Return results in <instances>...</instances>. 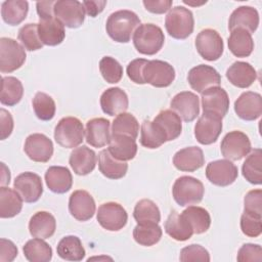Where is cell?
Listing matches in <instances>:
<instances>
[{
    "mask_svg": "<svg viewBox=\"0 0 262 262\" xmlns=\"http://www.w3.org/2000/svg\"><path fill=\"white\" fill-rule=\"evenodd\" d=\"M202 94V106L206 113H213L223 118L229 108V97L227 92L219 87H211Z\"/></svg>",
    "mask_w": 262,
    "mask_h": 262,
    "instance_id": "ffe728a7",
    "label": "cell"
},
{
    "mask_svg": "<svg viewBox=\"0 0 262 262\" xmlns=\"http://www.w3.org/2000/svg\"><path fill=\"white\" fill-rule=\"evenodd\" d=\"M262 151L255 148L245 160L242 172L246 180L252 184L260 185L262 183Z\"/></svg>",
    "mask_w": 262,
    "mask_h": 262,
    "instance_id": "60d3db41",
    "label": "cell"
},
{
    "mask_svg": "<svg viewBox=\"0 0 262 262\" xmlns=\"http://www.w3.org/2000/svg\"><path fill=\"white\" fill-rule=\"evenodd\" d=\"M10 182V172L4 163H1V186L8 185Z\"/></svg>",
    "mask_w": 262,
    "mask_h": 262,
    "instance_id": "94428289",
    "label": "cell"
},
{
    "mask_svg": "<svg viewBox=\"0 0 262 262\" xmlns=\"http://www.w3.org/2000/svg\"><path fill=\"white\" fill-rule=\"evenodd\" d=\"M244 212L262 216V190H250L244 199Z\"/></svg>",
    "mask_w": 262,
    "mask_h": 262,
    "instance_id": "816d5d0a",
    "label": "cell"
},
{
    "mask_svg": "<svg viewBox=\"0 0 262 262\" xmlns=\"http://www.w3.org/2000/svg\"><path fill=\"white\" fill-rule=\"evenodd\" d=\"M82 4L84 6L85 12L89 16L95 17L100 12H102V10L106 5V1L105 0H86V1H83Z\"/></svg>",
    "mask_w": 262,
    "mask_h": 262,
    "instance_id": "680465c9",
    "label": "cell"
},
{
    "mask_svg": "<svg viewBox=\"0 0 262 262\" xmlns=\"http://www.w3.org/2000/svg\"><path fill=\"white\" fill-rule=\"evenodd\" d=\"M163 231L158 223L137 224L133 229L135 242L144 247H150L160 242Z\"/></svg>",
    "mask_w": 262,
    "mask_h": 262,
    "instance_id": "ee69618b",
    "label": "cell"
},
{
    "mask_svg": "<svg viewBox=\"0 0 262 262\" xmlns=\"http://www.w3.org/2000/svg\"><path fill=\"white\" fill-rule=\"evenodd\" d=\"M97 221L101 227L108 231H119L127 224L128 214L122 205L115 202H107L99 206Z\"/></svg>",
    "mask_w": 262,
    "mask_h": 262,
    "instance_id": "8fae6325",
    "label": "cell"
},
{
    "mask_svg": "<svg viewBox=\"0 0 262 262\" xmlns=\"http://www.w3.org/2000/svg\"><path fill=\"white\" fill-rule=\"evenodd\" d=\"M13 130V119L9 112L5 108L0 110V133H1V140L6 139L10 136Z\"/></svg>",
    "mask_w": 262,
    "mask_h": 262,
    "instance_id": "9f6ffc18",
    "label": "cell"
},
{
    "mask_svg": "<svg viewBox=\"0 0 262 262\" xmlns=\"http://www.w3.org/2000/svg\"><path fill=\"white\" fill-rule=\"evenodd\" d=\"M95 202L93 196L86 190H75L69 199V211L79 221H88L95 213Z\"/></svg>",
    "mask_w": 262,
    "mask_h": 262,
    "instance_id": "e0dca14e",
    "label": "cell"
},
{
    "mask_svg": "<svg viewBox=\"0 0 262 262\" xmlns=\"http://www.w3.org/2000/svg\"><path fill=\"white\" fill-rule=\"evenodd\" d=\"M24 150L32 161L46 163L53 155V143L46 135L42 133H33L27 137Z\"/></svg>",
    "mask_w": 262,
    "mask_h": 262,
    "instance_id": "5bb4252c",
    "label": "cell"
},
{
    "mask_svg": "<svg viewBox=\"0 0 262 262\" xmlns=\"http://www.w3.org/2000/svg\"><path fill=\"white\" fill-rule=\"evenodd\" d=\"M167 141L165 132L154 121L144 120L141 125L140 143L146 148H158Z\"/></svg>",
    "mask_w": 262,
    "mask_h": 262,
    "instance_id": "f35d334b",
    "label": "cell"
},
{
    "mask_svg": "<svg viewBox=\"0 0 262 262\" xmlns=\"http://www.w3.org/2000/svg\"><path fill=\"white\" fill-rule=\"evenodd\" d=\"M187 81L193 90L199 93H203L211 87L219 86L221 83V77L213 67L208 64H199L188 72Z\"/></svg>",
    "mask_w": 262,
    "mask_h": 262,
    "instance_id": "2e32d148",
    "label": "cell"
},
{
    "mask_svg": "<svg viewBox=\"0 0 262 262\" xmlns=\"http://www.w3.org/2000/svg\"><path fill=\"white\" fill-rule=\"evenodd\" d=\"M148 60L144 58H136L130 61L127 66V75L129 79L135 84H145L142 76V71L144 66Z\"/></svg>",
    "mask_w": 262,
    "mask_h": 262,
    "instance_id": "db71d44e",
    "label": "cell"
},
{
    "mask_svg": "<svg viewBox=\"0 0 262 262\" xmlns=\"http://www.w3.org/2000/svg\"><path fill=\"white\" fill-rule=\"evenodd\" d=\"M179 260L182 262H189V261H203L209 262L210 261V254L209 252L202 247L201 245H189L184 247L180 251Z\"/></svg>",
    "mask_w": 262,
    "mask_h": 262,
    "instance_id": "f907efd6",
    "label": "cell"
},
{
    "mask_svg": "<svg viewBox=\"0 0 262 262\" xmlns=\"http://www.w3.org/2000/svg\"><path fill=\"white\" fill-rule=\"evenodd\" d=\"M98 168L106 178L120 179L126 175L128 164L115 159L107 149H103L98 155Z\"/></svg>",
    "mask_w": 262,
    "mask_h": 262,
    "instance_id": "1f68e13d",
    "label": "cell"
},
{
    "mask_svg": "<svg viewBox=\"0 0 262 262\" xmlns=\"http://www.w3.org/2000/svg\"><path fill=\"white\" fill-rule=\"evenodd\" d=\"M86 141L93 147H103L110 142V121L104 118H94L86 123Z\"/></svg>",
    "mask_w": 262,
    "mask_h": 262,
    "instance_id": "d4e9b609",
    "label": "cell"
},
{
    "mask_svg": "<svg viewBox=\"0 0 262 262\" xmlns=\"http://www.w3.org/2000/svg\"><path fill=\"white\" fill-rule=\"evenodd\" d=\"M32 104L38 119L42 121H50L53 119L56 106L53 98L50 95L44 92H37L33 98Z\"/></svg>",
    "mask_w": 262,
    "mask_h": 262,
    "instance_id": "bcb514c9",
    "label": "cell"
},
{
    "mask_svg": "<svg viewBox=\"0 0 262 262\" xmlns=\"http://www.w3.org/2000/svg\"><path fill=\"white\" fill-rule=\"evenodd\" d=\"M23 251L26 259L30 262H49L52 258L51 247L39 237L28 241Z\"/></svg>",
    "mask_w": 262,
    "mask_h": 262,
    "instance_id": "ab89813d",
    "label": "cell"
},
{
    "mask_svg": "<svg viewBox=\"0 0 262 262\" xmlns=\"http://www.w3.org/2000/svg\"><path fill=\"white\" fill-rule=\"evenodd\" d=\"M99 71L102 78L111 84H116L123 77V68L120 62L112 56H103L99 61Z\"/></svg>",
    "mask_w": 262,
    "mask_h": 262,
    "instance_id": "c3c4849f",
    "label": "cell"
},
{
    "mask_svg": "<svg viewBox=\"0 0 262 262\" xmlns=\"http://www.w3.org/2000/svg\"><path fill=\"white\" fill-rule=\"evenodd\" d=\"M107 150L115 159L126 162L134 159V157L136 156L137 144L135 139L130 136L112 134Z\"/></svg>",
    "mask_w": 262,
    "mask_h": 262,
    "instance_id": "4316f807",
    "label": "cell"
},
{
    "mask_svg": "<svg viewBox=\"0 0 262 262\" xmlns=\"http://www.w3.org/2000/svg\"><path fill=\"white\" fill-rule=\"evenodd\" d=\"M222 131V118L213 113L204 112L194 126V136L204 145L216 142Z\"/></svg>",
    "mask_w": 262,
    "mask_h": 262,
    "instance_id": "7c38bea8",
    "label": "cell"
},
{
    "mask_svg": "<svg viewBox=\"0 0 262 262\" xmlns=\"http://www.w3.org/2000/svg\"><path fill=\"white\" fill-rule=\"evenodd\" d=\"M227 80L235 87L248 88L257 79V72L246 61H235L226 71Z\"/></svg>",
    "mask_w": 262,
    "mask_h": 262,
    "instance_id": "f1b7e54d",
    "label": "cell"
},
{
    "mask_svg": "<svg viewBox=\"0 0 262 262\" xmlns=\"http://www.w3.org/2000/svg\"><path fill=\"white\" fill-rule=\"evenodd\" d=\"M142 76L145 83L154 87L164 88L170 86L175 80V70L167 61L152 59L144 66Z\"/></svg>",
    "mask_w": 262,
    "mask_h": 262,
    "instance_id": "52a82bcc",
    "label": "cell"
},
{
    "mask_svg": "<svg viewBox=\"0 0 262 262\" xmlns=\"http://www.w3.org/2000/svg\"><path fill=\"white\" fill-rule=\"evenodd\" d=\"M139 132V123L137 119L130 113L119 114L112 125V134L127 135L134 139L137 138Z\"/></svg>",
    "mask_w": 262,
    "mask_h": 262,
    "instance_id": "f6af8a7d",
    "label": "cell"
},
{
    "mask_svg": "<svg viewBox=\"0 0 262 262\" xmlns=\"http://www.w3.org/2000/svg\"><path fill=\"white\" fill-rule=\"evenodd\" d=\"M181 214L192 227L193 233H204L209 229L211 225L210 214L206 209L202 207L189 206Z\"/></svg>",
    "mask_w": 262,
    "mask_h": 262,
    "instance_id": "b9f144b4",
    "label": "cell"
},
{
    "mask_svg": "<svg viewBox=\"0 0 262 262\" xmlns=\"http://www.w3.org/2000/svg\"><path fill=\"white\" fill-rule=\"evenodd\" d=\"M57 255L67 261H81L85 257V249L81 239L76 235H67L62 237L57 247Z\"/></svg>",
    "mask_w": 262,
    "mask_h": 262,
    "instance_id": "d590c367",
    "label": "cell"
},
{
    "mask_svg": "<svg viewBox=\"0 0 262 262\" xmlns=\"http://www.w3.org/2000/svg\"><path fill=\"white\" fill-rule=\"evenodd\" d=\"M241 229L247 236H259L262 232V216L244 212L241 217Z\"/></svg>",
    "mask_w": 262,
    "mask_h": 262,
    "instance_id": "681fc988",
    "label": "cell"
},
{
    "mask_svg": "<svg viewBox=\"0 0 262 262\" xmlns=\"http://www.w3.org/2000/svg\"><path fill=\"white\" fill-rule=\"evenodd\" d=\"M195 48L206 60L214 61L221 57L224 44L219 33L213 29L202 30L195 38Z\"/></svg>",
    "mask_w": 262,
    "mask_h": 262,
    "instance_id": "9c48e42d",
    "label": "cell"
},
{
    "mask_svg": "<svg viewBox=\"0 0 262 262\" xmlns=\"http://www.w3.org/2000/svg\"><path fill=\"white\" fill-rule=\"evenodd\" d=\"M129 100L126 92L119 87H111L103 91L100 96V106L104 114L118 116L128 108Z\"/></svg>",
    "mask_w": 262,
    "mask_h": 262,
    "instance_id": "44dd1931",
    "label": "cell"
},
{
    "mask_svg": "<svg viewBox=\"0 0 262 262\" xmlns=\"http://www.w3.org/2000/svg\"><path fill=\"white\" fill-rule=\"evenodd\" d=\"M228 48L236 57H248L254 49L252 35L244 29H235L231 31L228 38Z\"/></svg>",
    "mask_w": 262,
    "mask_h": 262,
    "instance_id": "d6a6232c",
    "label": "cell"
},
{
    "mask_svg": "<svg viewBox=\"0 0 262 262\" xmlns=\"http://www.w3.org/2000/svg\"><path fill=\"white\" fill-rule=\"evenodd\" d=\"M29 3L24 0H8L1 4V16L3 20L10 25H19L27 17Z\"/></svg>",
    "mask_w": 262,
    "mask_h": 262,
    "instance_id": "8d00e7d4",
    "label": "cell"
},
{
    "mask_svg": "<svg viewBox=\"0 0 262 262\" xmlns=\"http://www.w3.org/2000/svg\"><path fill=\"white\" fill-rule=\"evenodd\" d=\"M234 112L242 120H257L262 115V96L253 91L242 93L234 101Z\"/></svg>",
    "mask_w": 262,
    "mask_h": 262,
    "instance_id": "ac0fdd59",
    "label": "cell"
},
{
    "mask_svg": "<svg viewBox=\"0 0 262 262\" xmlns=\"http://www.w3.org/2000/svg\"><path fill=\"white\" fill-rule=\"evenodd\" d=\"M24 95V87L21 82L15 77H2L0 101L4 105L12 106L17 104Z\"/></svg>",
    "mask_w": 262,
    "mask_h": 262,
    "instance_id": "74e56055",
    "label": "cell"
},
{
    "mask_svg": "<svg viewBox=\"0 0 262 262\" xmlns=\"http://www.w3.org/2000/svg\"><path fill=\"white\" fill-rule=\"evenodd\" d=\"M56 229V221L52 214L46 211L35 213L29 222V231L33 237L49 238Z\"/></svg>",
    "mask_w": 262,
    "mask_h": 262,
    "instance_id": "f546056e",
    "label": "cell"
},
{
    "mask_svg": "<svg viewBox=\"0 0 262 262\" xmlns=\"http://www.w3.org/2000/svg\"><path fill=\"white\" fill-rule=\"evenodd\" d=\"M167 33L174 39L183 40L191 35L194 28L192 12L184 6H175L170 9L165 19Z\"/></svg>",
    "mask_w": 262,
    "mask_h": 262,
    "instance_id": "3957f363",
    "label": "cell"
},
{
    "mask_svg": "<svg viewBox=\"0 0 262 262\" xmlns=\"http://www.w3.org/2000/svg\"><path fill=\"white\" fill-rule=\"evenodd\" d=\"M205 163L204 152L198 146H188L178 150L173 157V165L179 171L193 172Z\"/></svg>",
    "mask_w": 262,
    "mask_h": 262,
    "instance_id": "603a6c76",
    "label": "cell"
},
{
    "mask_svg": "<svg viewBox=\"0 0 262 262\" xmlns=\"http://www.w3.org/2000/svg\"><path fill=\"white\" fill-rule=\"evenodd\" d=\"M47 187L54 193H64L72 188L73 176L67 167L51 166L45 172Z\"/></svg>",
    "mask_w": 262,
    "mask_h": 262,
    "instance_id": "83f0119b",
    "label": "cell"
},
{
    "mask_svg": "<svg viewBox=\"0 0 262 262\" xmlns=\"http://www.w3.org/2000/svg\"><path fill=\"white\" fill-rule=\"evenodd\" d=\"M84 127L75 117H64L59 120L54 129V139L62 147L74 148L84 140Z\"/></svg>",
    "mask_w": 262,
    "mask_h": 262,
    "instance_id": "5b68a950",
    "label": "cell"
},
{
    "mask_svg": "<svg viewBox=\"0 0 262 262\" xmlns=\"http://www.w3.org/2000/svg\"><path fill=\"white\" fill-rule=\"evenodd\" d=\"M171 108L185 122L193 121L200 114V100L196 94L190 91L177 93L171 100Z\"/></svg>",
    "mask_w": 262,
    "mask_h": 262,
    "instance_id": "d6986e66",
    "label": "cell"
},
{
    "mask_svg": "<svg viewBox=\"0 0 262 262\" xmlns=\"http://www.w3.org/2000/svg\"><path fill=\"white\" fill-rule=\"evenodd\" d=\"M54 16L66 27L71 29L79 28L85 19V9L77 0H58L53 7Z\"/></svg>",
    "mask_w": 262,
    "mask_h": 262,
    "instance_id": "30bf717a",
    "label": "cell"
},
{
    "mask_svg": "<svg viewBox=\"0 0 262 262\" xmlns=\"http://www.w3.org/2000/svg\"><path fill=\"white\" fill-rule=\"evenodd\" d=\"M222 156L229 161H239L251 151V141L244 132L234 130L227 133L220 144Z\"/></svg>",
    "mask_w": 262,
    "mask_h": 262,
    "instance_id": "ba28073f",
    "label": "cell"
},
{
    "mask_svg": "<svg viewBox=\"0 0 262 262\" xmlns=\"http://www.w3.org/2000/svg\"><path fill=\"white\" fill-rule=\"evenodd\" d=\"M237 261H261L262 260V248L256 244H244L238 250Z\"/></svg>",
    "mask_w": 262,
    "mask_h": 262,
    "instance_id": "f5cc1de1",
    "label": "cell"
},
{
    "mask_svg": "<svg viewBox=\"0 0 262 262\" xmlns=\"http://www.w3.org/2000/svg\"><path fill=\"white\" fill-rule=\"evenodd\" d=\"M69 163L77 175H88L96 166V155L88 146L82 145L74 148L70 155Z\"/></svg>",
    "mask_w": 262,
    "mask_h": 262,
    "instance_id": "484cf974",
    "label": "cell"
},
{
    "mask_svg": "<svg viewBox=\"0 0 262 262\" xmlns=\"http://www.w3.org/2000/svg\"><path fill=\"white\" fill-rule=\"evenodd\" d=\"M142 3L147 11L156 14L167 12L173 4L171 0H144Z\"/></svg>",
    "mask_w": 262,
    "mask_h": 262,
    "instance_id": "6f0895ef",
    "label": "cell"
},
{
    "mask_svg": "<svg viewBox=\"0 0 262 262\" xmlns=\"http://www.w3.org/2000/svg\"><path fill=\"white\" fill-rule=\"evenodd\" d=\"M13 188L26 203L37 202L43 193L42 179L33 172H24L17 175L13 182Z\"/></svg>",
    "mask_w": 262,
    "mask_h": 262,
    "instance_id": "9a60e30c",
    "label": "cell"
},
{
    "mask_svg": "<svg viewBox=\"0 0 262 262\" xmlns=\"http://www.w3.org/2000/svg\"><path fill=\"white\" fill-rule=\"evenodd\" d=\"M17 256L16 246L9 239H0V262H11Z\"/></svg>",
    "mask_w": 262,
    "mask_h": 262,
    "instance_id": "11a10c76",
    "label": "cell"
},
{
    "mask_svg": "<svg viewBox=\"0 0 262 262\" xmlns=\"http://www.w3.org/2000/svg\"><path fill=\"white\" fill-rule=\"evenodd\" d=\"M238 175L237 167L229 160H217L210 162L206 167L207 179L217 186L232 184Z\"/></svg>",
    "mask_w": 262,
    "mask_h": 262,
    "instance_id": "4fadbf2b",
    "label": "cell"
},
{
    "mask_svg": "<svg viewBox=\"0 0 262 262\" xmlns=\"http://www.w3.org/2000/svg\"><path fill=\"white\" fill-rule=\"evenodd\" d=\"M165 231L173 239L178 242L187 241L193 234L192 227L188 221L182 214H178L176 211H173L168 216L165 222Z\"/></svg>",
    "mask_w": 262,
    "mask_h": 262,
    "instance_id": "4dcf8cb0",
    "label": "cell"
},
{
    "mask_svg": "<svg viewBox=\"0 0 262 262\" xmlns=\"http://www.w3.org/2000/svg\"><path fill=\"white\" fill-rule=\"evenodd\" d=\"M154 122L160 126V128L165 132L167 141H172L176 139L182 130V123L180 117L172 110L161 111Z\"/></svg>",
    "mask_w": 262,
    "mask_h": 262,
    "instance_id": "e575fe53",
    "label": "cell"
},
{
    "mask_svg": "<svg viewBox=\"0 0 262 262\" xmlns=\"http://www.w3.org/2000/svg\"><path fill=\"white\" fill-rule=\"evenodd\" d=\"M259 26V13L252 6H239L232 11L228 20L229 31L235 29H244L251 35Z\"/></svg>",
    "mask_w": 262,
    "mask_h": 262,
    "instance_id": "7402d4cb",
    "label": "cell"
},
{
    "mask_svg": "<svg viewBox=\"0 0 262 262\" xmlns=\"http://www.w3.org/2000/svg\"><path fill=\"white\" fill-rule=\"evenodd\" d=\"M26 51L24 46L14 39L0 38V71L11 73L19 69L26 61Z\"/></svg>",
    "mask_w": 262,
    "mask_h": 262,
    "instance_id": "8992f818",
    "label": "cell"
},
{
    "mask_svg": "<svg viewBox=\"0 0 262 262\" xmlns=\"http://www.w3.org/2000/svg\"><path fill=\"white\" fill-rule=\"evenodd\" d=\"M133 217L137 224L159 223L161 220V212L155 202L148 199H143L135 205Z\"/></svg>",
    "mask_w": 262,
    "mask_h": 262,
    "instance_id": "7bdbcfd3",
    "label": "cell"
},
{
    "mask_svg": "<svg viewBox=\"0 0 262 262\" xmlns=\"http://www.w3.org/2000/svg\"><path fill=\"white\" fill-rule=\"evenodd\" d=\"M204 193V184L192 176L177 178L172 187L173 199L181 207L199 204L203 200Z\"/></svg>",
    "mask_w": 262,
    "mask_h": 262,
    "instance_id": "277c9868",
    "label": "cell"
},
{
    "mask_svg": "<svg viewBox=\"0 0 262 262\" xmlns=\"http://www.w3.org/2000/svg\"><path fill=\"white\" fill-rule=\"evenodd\" d=\"M17 38L25 49L29 51H35L43 47L38 34V24H27L23 26L18 31Z\"/></svg>",
    "mask_w": 262,
    "mask_h": 262,
    "instance_id": "7dc6e473",
    "label": "cell"
},
{
    "mask_svg": "<svg viewBox=\"0 0 262 262\" xmlns=\"http://www.w3.org/2000/svg\"><path fill=\"white\" fill-rule=\"evenodd\" d=\"M23 198L14 189L7 186L0 187V217L12 218L16 216L23 208Z\"/></svg>",
    "mask_w": 262,
    "mask_h": 262,
    "instance_id": "836d02e7",
    "label": "cell"
},
{
    "mask_svg": "<svg viewBox=\"0 0 262 262\" xmlns=\"http://www.w3.org/2000/svg\"><path fill=\"white\" fill-rule=\"evenodd\" d=\"M38 34L43 45L56 46L64 40V26L55 16L40 19L38 23Z\"/></svg>",
    "mask_w": 262,
    "mask_h": 262,
    "instance_id": "cb8c5ba5",
    "label": "cell"
},
{
    "mask_svg": "<svg viewBox=\"0 0 262 262\" xmlns=\"http://www.w3.org/2000/svg\"><path fill=\"white\" fill-rule=\"evenodd\" d=\"M165 42L162 29L154 24L140 25L133 34V44L135 49L144 55L158 53Z\"/></svg>",
    "mask_w": 262,
    "mask_h": 262,
    "instance_id": "7a4b0ae2",
    "label": "cell"
},
{
    "mask_svg": "<svg viewBox=\"0 0 262 262\" xmlns=\"http://www.w3.org/2000/svg\"><path fill=\"white\" fill-rule=\"evenodd\" d=\"M139 26L140 19L138 15L131 10L123 9L113 12L107 17L105 30L114 41L128 43Z\"/></svg>",
    "mask_w": 262,
    "mask_h": 262,
    "instance_id": "6da1fadb",
    "label": "cell"
},
{
    "mask_svg": "<svg viewBox=\"0 0 262 262\" xmlns=\"http://www.w3.org/2000/svg\"><path fill=\"white\" fill-rule=\"evenodd\" d=\"M55 1H40L36 3L37 13L39 15L40 19H46L54 16L53 7H54Z\"/></svg>",
    "mask_w": 262,
    "mask_h": 262,
    "instance_id": "91938a15",
    "label": "cell"
}]
</instances>
